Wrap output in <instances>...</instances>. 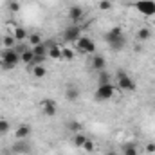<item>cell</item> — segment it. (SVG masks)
<instances>
[{"instance_id": "44dd1931", "label": "cell", "mask_w": 155, "mask_h": 155, "mask_svg": "<svg viewBox=\"0 0 155 155\" xmlns=\"http://www.w3.org/2000/svg\"><path fill=\"white\" fill-rule=\"evenodd\" d=\"M150 36H152V31H150L148 27H143V29H139V31H137V40H141V41L150 40Z\"/></svg>"}, {"instance_id": "83f0119b", "label": "cell", "mask_w": 155, "mask_h": 155, "mask_svg": "<svg viewBox=\"0 0 155 155\" xmlns=\"http://www.w3.org/2000/svg\"><path fill=\"white\" fill-rule=\"evenodd\" d=\"M99 9H101V11L112 9V2H110V0H101V2H99Z\"/></svg>"}, {"instance_id": "d6a6232c", "label": "cell", "mask_w": 155, "mask_h": 155, "mask_svg": "<svg viewBox=\"0 0 155 155\" xmlns=\"http://www.w3.org/2000/svg\"><path fill=\"white\" fill-rule=\"evenodd\" d=\"M153 63H155V58H153Z\"/></svg>"}, {"instance_id": "4dcf8cb0", "label": "cell", "mask_w": 155, "mask_h": 155, "mask_svg": "<svg viewBox=\"0 0 155 155\" xmlns=\"http://www.w3.org/2000/svg\"><path fill=\"white\" fill-rule=\"evenodd\" d=\"M146 152L148 153H155V143H148L146 144Z\"/></svg>"}, {"instance_id": "8992f818", "label": "cell", "mask_w": 155, "mask_h": 155, "mask_svg": "<svg viewBox=\"0 0 155 155\" xmlns=\"http://www.w3.org/2000/svg\"><path fill=\"white\" fill-rule=\"evenodd\" d=\"M134 5H135V9H137L141 15H144V16H153L155 15V2L153 0H137Z\"/></svg>"}, {"instance_id": "5bb4252c", "label": "cell", "mask_w": 155, "mask_h": 155, "mask_svg": "<svg viewBox=\"0 0 155 155\" xmlns=\"http://www.w3.org/2000/svg\"><path fill=\"white\" fill-rule=\"evenodd\" d=\"M65 97H67L69 101H78V97H79V88H78L76 85H69L67 90H65Z\"/></svg>"}, {"instance_id": "d4e9b609", "label": "cell", "mask_w": 155, "mask_h": 155, "mask_svg": "<svg viewBox=\"0 0 155 155\" xmlns=\"http://www.w3.org/2000/svg\"><path fill=\"white\" fill-rule=\"evenodd\" d=\"M27 38H29L31 47H36V45H40V43H41V36H40L38 33H35V35H29Z\"/></svg>"}, {"instance_id": "f546056e", "label": "cell", "mask_w": 155, "mask_h": 155, "mask_svg": "<svg viewBox=\"0 0 155 155\" xmlns=\"http://www.w3.org/2000/svg\"><path fill=\"white\" fill-rule=\"evenodd\" d=\"M9 11H11V13H18V11H20V4L13 0V2L9 4Z\"/></svg>"}, {"instance_id": "2e32d148", "label": "cell", "mask_w": 155, "mask_h": 155, "mask_svg": "<svg viewBox=\"0 0 155 155\" xmlns=\"http://www.w3.org/2000/svg\"><path fill=\"white\" fill-rule=\"evenodd\" d=\"M11 35L15 36V40H16L18 43H20V41H24V40L29 36V35H27V31H25L24 27H20V25H18V27H15V31H13Z\"/></svg>"}, {"instance_id": "9a60e30c", "label": "cell", "mask_w": 155, "mask_h": 155, "mask_svg": "<svg viewBox=\"0 0 155 155\" xmlns=\"http://www.w3.org/2000/svg\"><path fill=\"white\" fill-rule=\"evenodd\" d=\"M33 58H35V52H33L31 49H27V51H24V52L20 54V63H25V65H29V67H31Z\"/></svg>"}, {"instance_id": "4316f807", "label": "cell", "mask_w": 155, "mask_h": 155, "mask_svg": "<svg viewBox=\"0 0 155 155\" xmlns=\"http://www.w3.org/2000/svg\"><path fill=\"white\" fill-rule=\"evenodd\" d=\"M83 150H85L87 153H92V152L96 150V144H94V143H92L90 139H87V143L83 144Z\"/></svg>"}, {"instance_id": "ba28073f", "label": "cell", "mask_w": 155, "mask_h": 155, "mask_svg": "<svg viewBox=\"0 0 155 155\" xmlns=\"http://www.w3.org/2000/svg\"><path fill=\"white\" fill-rule=\"evenodd\" d=\"M81 36V27L78 25V24H72V25H69L65 31H63V38L67 40V41H71V43H76L78 40Z\"/></svg>"}, {"instance_id": "4fadbf2b", "label": "cell", "mask_w": 155, "mask_h": 155, "mask_svg": "<svg viewBox=\"0 0 155 155\" xmlns=\"http://www.w3.org/2000/svg\"><path fill=\"white\" fill-rule=\"evenodd\" d=\"M15 135H16V139H27V137L31 135V126H29V124H20V126L16 128Z\"/></svg>"}, {"instance_id": "30bf717a", "label": "cell", "mask_w": 155, "mask_h": 155, "mask_svg": "<svg viewBox=\"0 0 155 155\" xmlns=\"http://www.w3.org/2000/svg\"><path fill=\"white\" fill-rule=\"evenodd\" d=\"M90 67H92L94 71L101 72V71L107 69V61H105V58H103L101 54H96V56H92V60H90Z\"/></svg>"}, {"instance_id": "7402d4cb", "label": "cell", "mask_w": 155, "mask_h": 155, "mask_svg": "<svg viewBox=\"0 0 155 155\" xmlns=\"http://www.w3.org/2000/svg\"><path fill=\"white\" fill-rule=\"evenodd\" d=\"M67 128H69L72 134H78V132H81V123L76 121V119H71V121L67 123Z\"/></svg>"}, {"instance_id": "9c48e42d", "label": "cell", "mask_w": 155, "mask_h": 155, "mask_svg": "<svg viewBox=\"0 0 155 155\" xmlns=\"http://www.w3.org/2000/svg\"><path fill=\"white\" fill-rule=\"evenodd\" d=\"M67 16H69V20H71L72 24H78V22L83 18V9H81L79 5H71V7H69V13H67Z\"/></svg>"}, {"instance_id": "ac0fdd59", "label": "cell", "mask_w": 155, "mask_h": 155, "mask_svg": "<svg viewBox=\"0 0 155 155\" xmlns=\"http://www.w3.org/2000/svg\"><path fill=\"white\" fill-rule=\"evenodd\" d=\"M33 52H35V56H47V51H49V43H40V45H36V47H33L31 49Z\"/></svg>"}, {"instance_id": "e0dca14e", "label": "cell", "mask_w": 155, "mask_h": 155, "mask_svg": "<svg viewBox=\"0 0 155 155\" xmlns=\"http://www.w3.org/2000/svg\"><path fill=\"white\" fill-rule=\"evenodd\" d=\"M31 69H33V78H36V79H43V78L47 76V69L43 65H35Z\"/></svg>"}, {"instance_id": "6da1fadb", "label": "cell", "mask_w": 155, "mask_h": 155, "mask_svg": "<svg viewBox=\"0 0 155 155\" xmlns=\"http://www.w3.org/2000/svg\"><path fill=\"white\" fill-rule=\"evenodd\" d=\"M105 41L110 45L112 51H123L124 45H126V38H124V33L121 27H112L110 31L105 33Z\"/></svg>"}, {"instance_id": "277c9868", "label": "cell", "mask_w": 155, "mask_h": 155, "mask_svg": "<svg viewBox=\"0 0 155 155\" xmlns=\"http://www.w3.org/2000/svg\"><path fill=\"white\" fill-rule=\"evenodd\" d=\"M116 96V87L112 83H107V85H99L97 90H96V99L97 101H108Z\"/></svg>"}, {"instance_id": "cb8c5ba5", "label": "cell", "mask_w": 155, "mask_h": 155, "mask_svg": "<svg viewBox=\"0 0 155 155\" xmlns=\"http://www.w3.org/2000/svg\"><path fill=\"white\" fill-rule=\"evenodd\" d=\"M97 83H99V85L112 83V81H110V74H108L107 71H101V72H99V76H97Z\"/></svg>"}, {"instance_id": "484cf974", "label": "cell", "mask_w": 155, "mask_h": 155, "mask_svg": "<svg viewBox=\"0 0 155 155\" xmlns=\"http://www.w3.org/2000/svg\"><path fill=\"white\" fill-rule=\"evenodd\" d=\"M7 132H9V121L0 117V135H5Z\"/></svg>"}, {"instance_id": "5b68a950", "label": "cell", "mask_w": 155, "mask_h": 155, "mask_svg": "<svg viewBox=\"0 0 155 155\" xmlns=\"http://www.w3.org/2000/svg\"><path fill=\"white\" fill-rule=\"evenodd\" d=\"M76 49L81 54H92L96 51V43H94V40L88 38V36H79V40L76 41Z\"/></svg>"}, {"instance_id": "52a82bcc", "label": "cell", "mask_w": 155, "mask_h": 155, "mask_svg": "<svg viewBox=\"0 0 155 155\" xmlns=\"http://www.w3.org/2000/svg\"><path fill=\"white\" fill-rule=\"evenodd\" d=\"M40 108H41V112H43L47 117H54L56 114H58V105H56L54 99H41Z\"/></svg>"}, {"instance_id": "8fae6325", "label": "cell", "mask_w": 155, "mask_h": 155, "mask_svg": "<svg viewBox=\"0 0 155 155\" xmlns=\"http://www.w3.org/2000/svg\"><path fill=\"white\" fill-rule=\"evenodd\" d=\"M25 139H18L13 146H11V150H13V153H20V155H24V153H29V144L27 143H24Z\"/></svg>"}, {"instance_id": "f1b7e54d", "label": "cell", "mask_w": 155, "mask_h": 155, "mask_svg": "<svg viewBox=\"0 0 155 155\" xmlns=\"http://www.w3.org/2000/svg\"><path fill=\"white\" fill-rule=\"evenodd\" d=\"M124 155H139V153H137V150H135L134 144H126L124 146Z\"/></svg>"}, {"instance_id": "7a4b0ae2", "label": "cell", "mask_w": 155, "mask_h": 155, "mask_svg": "<svg viewBox=\"0 0 155 155\" xmlns=\"http://www.w3.org/2000/svg\"><path fill=\"white\" fill-rule=\"evenodd\" d=\"M20 63V54L15 49H4L0 56V69L4 71H13Z\"/></svg>"}, {"instance_id": "3957f363", "label": "cell", "mask_w": 155, "mask_h": 155, "mask_svg": "<svg viewBox=\"0 0 155 155\" xmlns=\"http://www.w3.org/2000/svg\"><path fill=\"white\" fill-rule=\"evenodd\" d=\"M116 79H117V88H119V90H123V92H134V90L137 88L135 81L128 76L124 71H117Z\"/></svg>"}, {"instance_id": "d6986e66", "label": "cell", "mask_w": 155, "mask_h": 155, "mask_svg": "<svg viewBox=\"0 0 155 155\" xmlns=\"http://www.w3.org/2000/svg\"><path fill=\"white\" fill-rule=\"evenodd\" d=\"M72 143H74V146H78V148H83V144L87 143V135L83 132H78V134H74V137H72Z\"/></svg>"}, {"instance_id": "7c38bea8", "label": "cell", "mask_w": 155, "mask_h": 155, "mask_svg": "<svg viewBox=\"0 0 155 155\" xmlns=\"http://www.w3.org/2000/svg\"><path fill=\"white\" fill-rule=\"evenodd\" d=\"M47 58L51 60H61V47L60 45H49V51H47Z\"/></svg>"}, {"instance_id": "1f68e13d", "label": "cell", "mask_w": 155, "mask_h": 155, "mask_svg": "<svg viewBox=\"0 0 155 155\" xmlns=\"http://www.w3.org/2000/svg\"><path fill=\"white\" fill-rule=\"evenodd\" d=\"M105 155H117V152H114V150H108Z\"/></svg>"}, {"instance_id": "ffe728a7", "label": "cell", "mask_w": 155, "mask_h": 155, "mask_svg": "<svg viewBox=\"0 0 155 155\" xmlns=\"http://www.w3.org/2000/svg\"><path fill=\"white\" fill-rule=\"evenodd\" d=\"M16 43H18V41L15 40V36H13V35H5V36L2 38V45H4L5 49H13Z\"/></svg>"}, {"instance_id": "603a6c76", "label": "cell", "mask_w": 155, "mask_h": 155, "mask_svg": "<svg viewBox=\"0 0 155 155\" xmlns=\"http://www.w3.org/2000/svg\"><path fill=\"white\" fill-rule=\"evenodd\" d=\"M72 58H74V51H72V49H69V47H61V60L71 61Z\"/></svg>"}]
</instances>
